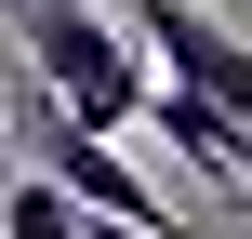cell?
<instances>
[{
	"mask_svg": "<svg viewBox=\"0 0 252 239\" xmlns=\"http://www.w3.org/2000/svg\"><path fill=\"white\" fill-rule=\"evenodd\" d=\"M13 40H27V80L66 133H146V40L120 0H13Z\"/></svg>",
	"mask_w": 252,
	"mask_h": 239,
	"instance_id": "1",
	"label": "cell"
},
{
	"mask_svg": "<svg viewBox=\"0 0 252 239\" xmlns=\"http://www.w3.org/2000/svg\"><path fill=\"white\" fill-rule=\"evenodd\" d=\"M146 133H159L173 160H199V173H213V186H226V200L252 213V133L226 120V106H213V93H186V80H159V93H146Z\"/></svg>",
	"mask_w": 252,
	"mask_h": 239,
	"instance_id": "2",
	"label": "cell"
},
{
	"mask_svg": "<svg viewBox=\"0 0 252 239\" xmlns=\"http://www.w3.org/2000/svg\"><path fill=\"white\" fill-rule=\"evenodd\" d=\"M0 239H80V200H66L53 173H13V186H0Z\"/></svg>",
	"mask_w": 252,
	"mask_h": 239,
	"instance_id": "3",
	"label": "cell"
},
{
	"mask_svg": "<svg viewBox=\"0 0 252 239\" xmlns=\"http://www.w3.org/2000/svg\"><path fill=\"white\" fill-rule=\"evenodd\" d=\"M80 239H146V226H106V213H80Z\"/></svg>",
	"mask_w": 252,
	"mask_h": 239,
	"instance_id": "4",
	"label": "cell"
},
{
	"mask_svg": "<svg viewBox=\"0 0 252 239\" xmlns=\"http://www.w3.org/2000/svg\"><path fill=\"white\" fill-rule=\"evenodd\" d=\"M0 186H13V146H0Z\"/></svg>",
	"mask_w": 252,
	"mask_h": 239,
	"instance_id": "5",
	"label": "cell"
}]
</instances>
